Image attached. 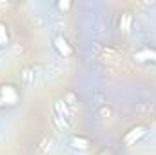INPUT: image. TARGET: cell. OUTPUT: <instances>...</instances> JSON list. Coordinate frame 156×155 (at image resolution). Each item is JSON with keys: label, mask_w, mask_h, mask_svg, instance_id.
Listing matches in <instances>:
<instances>
[{"label": "cell", "mask_w": 156, "mask_h": 155, "mask_svg": "<svg viewBox=\"0 0 156 155\" xmlns=\"http://www.w3.org/2000/svg\"><path fill=\"white\" fill-rule=\"evenodd\" d=\"M53 113L58 117V119H62L67 126L71 124V112H69V106L64 102V99L55 100V104H53Z\"/></svg>", "instance_id": "cell-1"}, {"label": "cell", "mask_w": 156, "mask_h": 155, "mask_svg": "<svg viewBox=\"0 0 156 155\" xmlns=\"http://www.w3.org/2000/svg\"><path fill=\"white\" fill-rule=\"evenodd\" d=\"M53 44H55V47H56V51H58L60 57H64V59H69V57H71L73 49H71V46L67 44V40L64 39V37L56 35V37L53 39Z\"/></svg>", "instance_id": "cell-2"}, {"label": "cell", "mask_w": 156, "mask_h": 155, "mask_svg": "<svg viewBox=\"0 0 156 155\" xmlns=\"http://www.w3.org/2000/svg\"><path fill=\"white\" fill-rule=\"evenodd\" d=\"M0 99H2V102L15 104L16 99H18V95H16V91H15L13 86H2L0 88Z\"/></svg>", "instance_id": "cell-3"}, {"label": "cell", "mask_w": 156, "mask_h": 155, "mask_svg": "<svg viewBox=\"0 0 156 155\" xmlns=\"http://www.w3.org/2000/svg\"><path fill=\"white\" fill-rule=\"evenodd\" d=\"M69 146H71L73 150L83 152V150H87V146H89V141H87V139H83V137H73V139L69 141Z\"/></svg>", "instance_id": "cell-4"}, {"label": "cell", "mask_w": 156, "mask_h": 155, "mask_svg": "<svg viewBox=\"0 0 156 155\" xmlns=\"http://www.w3.org/2000/svg\"><path fill=\"white\" fill-rule=\"evenodd\" d=\"M144 133H145V130H144L142 126H138V128H133V130H131V131L125 135V142H127V144H133V142H134V141H138V139H140Z\"/></svg>", "instance_id": "cell-5"}, {"label": "cell", "mask_w": 156, "mask_h": 155, "mask_svg": "<svg viewBox=\"0 0 156 155\" xmlns=\"http://www.w3.org/2000/svg\"><path fill=\"white\" fill-rule=\"evenodd\" d=\"M22 80L26 84H35V68H24L22 70Z\"/></svg>", "instance_id": "cell-6"}, {"label": "cell", "mask_w": 156, "mask_h": 155, "mask_svg": "<svg viewBox=\"0 0 156 155\" xmlns=\"http://www.w3.org/2000/svg\"><path fill=\"white\" fill-rule=\"evenodd\" d=\"M9 44V37H7V28L5 24L0 22V46H7Z\"/></svg>", "instance_id": "cell-7"}, {"label": "cell", "mask_w": 156, "mask_h": 155, "mask_svg": "<svg viewBox=\"0 0 156 155\" xmlns=\"http://www.w3.org/2000/svg\"><path fill=\"white\" fill-rule=\"evenodd\" d=\"M131 20H133V18H131V15H129V13H125V15L122 17V20H120V28H122L125 33L131 29Z\"/></svg>", "instance_id": "cell-8"}, {"label": "cell", "mask_w": 156, "mask_h": 155, "mask_svg": "<svg viewBox=\"0 0 156 155\" xmlns=\"http://www.w3.org/2000/svg\"><path fill=\"white\" fill-rule=\"evenodd\" d=\"M37 22H38L40 28H45V26H49V18H47L45 15H37Z\"/></svg>", "instance_id": "cell-9"}, {"label": "cell", "mask_w": 156, "mask_h": 155, "mask_svg": "<svg viewBox=\"0 0 156 155\" xmlns=\"http://www.w3.org/2000/svg\"><path fill=\"white\" fill-rule=\"evenodd\" d=\"M140 57H151V60H154L156 62V51L154 49H145L144 53H138Z\"/></svg>", "instance_id": "cell-10"}, {"label": "cell", "mask_w": 156, "mask_h": 155, "mask_svg": "<svg viewBox=\"0 0 156 155\" xmlns=\"http://www.w3.org/2000/svg\"><path fill=\"white\" fill-rule=\"evenodd\" d=\"M100 117L109 119V117H111V108H109V106H102V108H100Z\"/></svg>", "instance_id": "cell-11"}, {"label": "cell", "mask_w": 156, "mask_h": 155, "mask_svg": "<svg viewBox=\"0 0 156 155\" xmlns=\"http://www.w3.org/2000/svg\"><path fill=\"white\" fill-rule=\"evenodd\" d=\"M64 102H66V104H67V106L71 108V106L75 104V95H73V93H67V95L64 97Z\"/></svg>", "instance_id": "cell-12"}, {"label": "cell", "mask_w": 156, "mask_h": 155, "mask_svg": "<svg viewBox=\"0 0 156 155\" xmlns=\"http://www.w3.org/2000/svg\"><path fill=\"white\" fill-rule=\"evenodd\" d=\"M47 144H51V142H49V139H44V141L40 142V146H38V153H44V152H45V150L49 148Z\"/></svg>", "instance_id": "cell-13"}, {"label": "cell", "mask_w": 156, "mask_h": 155, "mask_svg": "<svg viewBox=\"0 0 156 155\" xmlns=\"http://www.w3.org/2000/svg\"><path fill=\"white\" fill-rule=\"evenodd\" d=\"M56 7H58L60 11H67V9L71 7V2H67V0H66V2H58V4H56Z\"/></svg>", "instance_id": "cell-14"}, {"label": "cell", "mask_w": 156, "mask_h": 155, "mask_svg": "<svg viewBox=\"0 0 156 155\" xmlns=\"http://www.w3.org/2000/svg\"><path fill=\"white\" fill-rule=\"evenodd\" d=\"M0 142H2V135H0Z\"/></svg>", "instance_id": "cell-15"}, {"label": "cell", "mask_w": 156, "mask_h": 155, "mask_svg": "<svg viewBox=\"0 0 156 155\" xmlns=\"http://www.w3.org/2000/svg\"><path fill=\"white\" fill-rule=\"evenodd\" d=\"M0 104H2V99H0Z\"/></svg>", "instance_id": "cell-16"}, {"label": "cell", "mask_w": 156, "mask_h": 155, "mask_svg": "<svg viewBox=\"0 0 156 155\" xmlns=\"http://www.w3.org/2000/svg\"><path fill=\"white\" fill-rule=\"evenodd\" d=\"M154 120H156V117H154Z\"/></svg>", "instance_id": "cell-17"}]
</instances>
